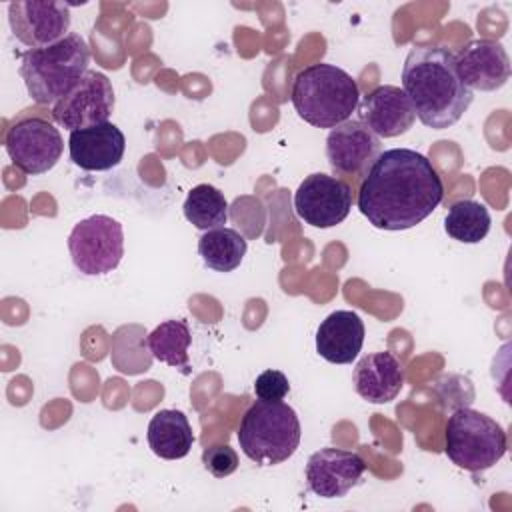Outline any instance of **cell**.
Returning a JSON list of instances; mask_svg holds the SVG:
<instances>
[{"mask_svg":"<svg viewBox=\"0 0 512 512\" xmlns=\"http://www.w3.org/2000/svg\"><path fill=\"white\" fill-rule=\"evenodd\" d=\"M402 90L416 118L432 130L454 126L474 98L456 72L454 54L444 46L410 48L402 66Z\"/></svg>","mask_w":512,"mask_h":512,"instance_id":"7a4b0ae2","label":"cell"},{"mask_svg":"<svg viewBox=\"0 0 512 512\" xmlns=\"http://www.w3.org/2000/svg\"><path fill=\"white\" fill-rule=\"evenodd\" d=\"M456 72L468 90L494 92L510 78V58L496 40L476 38L454 54Z\"/></svg>","mask_w":512,"mask_h":512,"instance_id":"5bb4252c","label":"cell"},{"mask_svg":"<svg viewBox=\"0 0 512 512\" xmlns=\"http://www.w3.org/2000/svg\"><path fill=\"white\" fill-rule=\"evenodd\" d=\"M202 464L214 478H226L238 468V454L228 444H216L202 452Z\"/></svg>","mask_w":512,"mask_h":512,"instance_id":"cb8c5ba5","label":"cell"},{"mask_svg":"<svg viewBox=\"0 0 512 512\" xmlns=\"http://www.w3.org/2000/svg\"><path fill=\"white\" fill-rule=\"evenodd\" d=\"M366 464L360 454L342 448H320L306 462V484L320 498H342L360 484Z\"/></svg>","mask_w":512,"mask_h":512,"instance_id":"4fadbf2b","label":"cell"},{"mask_svg":"<svg viewBox=\"0 0 512 512\" xmlns=\"http://www.w3.org/2000/svg\"><path fill=\"white\" fill-rule=\"evenodd\" d=\"M68 250L76 270L84 276L108 274L124 256L122 224L106 214L88 216L72 228Z\"/></svg>","mask_w":512,"mask_h":512,"instance_id":"52a82bcc","label":"cell"},{"mask_svg":"<svg viewBox=\"0 0 512 512\" xmlns=\"http://www.w3.org/2000/svg\"><path fill=\"white\" fill-rule=\"evenodd\" d=\"M116 96L112 82L98 70H88L78 84L52 106V118L62 128L74 132L108 122Z\"/></svg>","mask_w":512,"mask_h":512,"instance_id":"9c48e42d","label":"cell"},{"mask_svg":"<svg viewBox=\"0 0 512 512\" xmlns=\"http://www.w3.org/2000/svg\"><path fill=\"white\" fill-rule=\"evenodd\" d=\"M290 100L304 122L332 130L350 120L358 108L360 90L346 70L320 62L302 68L294 76Z\"/></svg>","mask_w":512,"mask_h":512,"instance_id":"3957f363","label":"cell"},{"mask_svg":"<svg viewBox=\"0 0 512 512\" xmlns=\"http://www.w3.org/2000/svg\"><path fill=\"white\" fill-rule=\"evenodd\" d=\"M8 24L18 42L32 48L50 46L70 28V6L56 0H16L8 4Z\"/></svg>","mask_w":512,"mask_h":512,"instance_id":"8fae6325","label":"cell"},{"mask_svg":"<svg viewBox=\"0 0 512 512\" xmlns=\"http://www.w3.org/2000/svg\"><path fill=\"white\" fill-rule=\"evenodd\" d=\"M248 250L246 238L234 228H214L206 230L198 240V254L210 270L232 272L240 266Z\"/></svg>","mask_w":512,"mask_h":512,"instance_id":"ffe728a7","label":"cell"},{"mask_svg":"<svg viewBox=\"0 0 512 512\" xmlns=\"http://www.w3.org/2000/svg\"><path fill=\"white\" fill-rule=\"evenodd\" d=\"M290 390L288 378L284 372L280 370H264L262 374L256 376L254 380V394L258 400H266V402H278L284 400L286 394Z\"/></svg>","mask_w":512,"mask_h":512,"instance_id":"d4e9b609","label":"cell"},{"mask_svg":"<svg viewBox=\"0 0 512 512\" xmlns=\"http://www.w3.org/2000/svg\"><path fill=\"white\" fill-rule=\"evenodd\" d=\"M380 152V138L360 120H346L338 124L326 138L328 164L340 176L364 178Z\"/></svg>","mask_w":512,"mask_h":512,"instance_id":"7c38bea8","label":"cell"},{"mask_svg":"<svg viewBox=\"0 0 512 512\" xmlns=\"http://www.w3.org/2000/svg\"><path fill=\"white\" fill-rule=\"evenodd\" d=\"M358 120L378 138H396L412 128L416 112L400 86L382 84L358 102Z\"/></svg>","mask_w":512,"mask_h":512,"instance_id":"9a60e30c","label":"cell"},{"mask_svg":"<svg viewBox=\"0 0 512 512\" xmlns=\"http://www.w3.org/2000/svg\"><path fill=\"white\" fill-rule=\"evenodd\" d=\"M90 48L80 34L22 52L18 74L36 104H56L88 72Z\"/></svg>","mask_w":512,"mask_h":512,"instance_id":"277c9868","label":"cell"},{"mask_svg":"<svg viewBox=\"0 0 512 512\" xmlns=\"http://www.w3.org/2000/svg\"><path fill=\"white\" fill-rule=\"evenodd\" d=\"M4 148L18 170L36 176L56 166L64 150V140L52 122L40 116H28L8 128Z\"/></svg>","mask_w":512,"mask_h":512,"instance_id":"ba28073f","label":"cell"},{"mask_svg":"<svg viewBox=\"0 0 512 512\" xmlns=\"http://www.w3.org/2000/svg\"><path fill=\"white\" fill-rule=\"evenodd\" d=\"M192 342L190 328L184 320L160 322L148 336L146 346L152 356L168 366L188 372V346Z\"/></svg>","mask_w":512,"mask_h":512,"instance_id":"44dd1931","label":"cell"},{"mask_svg":"<svg viewBox=\"0 0 512 512\" xmlns=\"http://www.w3.org/2000/svg\"><path fill=\"white\" fill-rule=\"evenodd\" d=\"M302 428L296 410L286 402L256 400L242 416L238 442L242 452L260 466L288 460L300 444Z\"/></svg>","mask_w":512,"mask_h":512,"instance_id":"5b68a950","label":"cell"},{"mask_svg":"<svg viewBox=\"0 0 512 512\" xmlns=\"http://www.w3.org/2000/svg\"><path fill=\"white\" fill-rule=\"evenodd\" d=\"M364 322L352 310L328 314L316 332V352L332 364H350L364 344Z\"/></svg>","mask_w":512,"mask_h":512,"instance_id":"ac0fdd59","label":"cell"},{"mask_svg":"<svg viewBox=\"0 0 512 512\" xmlns=\"http://www.w3.org/2000/svg\"><path fill=\"white\" fill-rule=\"evenodd\" d=\"M184 216L198 230H214L228 220V202L212 184H196L184 200Z\"/></svg>","mask_w":512,"mask_h":512,"instance_id":"603a6c76","label":"cell"},{"mask_svg":"<svg viewBox=\"0 0 512 512\" xmlns=\"http://www.w3.org/2000/svg\"><path fill=\"white\" fill-rule=\"evenodd\" d=\"M446 456L462 470L482 472L506 454L504 428L484 412L472 408L456 410L446 422Z\"/></svg>","mask_w":512,"mask_h":512,"instance_id":"8992f818","label":"cell"},{"mask_svg":"<svg viewBox=\"0 0 512 512\" xmlns=\"http://www.w3.org/2000/svg\"><path fill=\"white\" fill-rule=\"evenodd\" d=\"M352 382L358 396L366 402L388 404L404 386V370L392 352H374L358 360Z\"/></svg>","mask_w":512,"mask_h":512,"instance_id":"e0dca14e","label":"cell"},{"mask_svg":"<svg viewBox=\"0 0 512 512\" xmlns=\"http://www.w3.org/2000/svg\"><path fill=\"white\" fill-rule=\"evenodd\" d=\"M352 204V186L322 172L306 176L294 192V210L298 218L314 228H332L344 222Z\"/></svg>","mask_w":512,"mask_h":512,"instance_id":"30bf717a","label":"cell"},{"mask_svg":"<svg viewBox=\"0 0 512 512\" xmlns=\"http://www.w3.org/2000/svg\"><path fill=\"white\" fill-rule=\"evenodd\" d=\"M488 208L476 200L454 202L444 218V230L452 240L464 244H478L490 232Z\"/></svg>","mask_w":512,"mask_h":512,"instance_id":"7402d4cb","label":"cell"},{"mask_svg":"<svg viewBox=\"0 0 512 512\" xmlns=\"http://www.w3.org/2000/svg\"><path fill=\"white\" fill-rule=\"evenodd\" d=\"M68 150L70 160L78 168L88 172H104L120 164L126 150V138L116 124L104 122L70 132Z\"/></svg>","mask_w":512,"mask_h":512,"instance_id":"2e32d148","label":"cell"},{"mask_svg":"<svg viewBox=\"0 0 512 512\" xmlns=\"http://www.w3.org/2000/svg\"><path fill=\"white\" fill-rule=\"evenodd\" d=\"M444 198L432 162L410 148L380 152L358 190V210L380 230H408L428 218Z\"/></svg>","mask_w":512,"mask_h":512,"instance_id":"6da1fadb","label":"cell"},{"mask_svg":"<svg viewBox=\"0 0 512 512\" xmlns=\"http://www.w3.org/2000/svg\"><path fill=\"white\" fill-rule=\"evenodd\" d=\"M148 446L152 452L164 460L184 458L192 444V426L184 412L180 410H158L148 422Z\"/></svg>","mask_w":512,"mask_h":512,"instance_id":"d6986e66","label":"cell"}]
</instances>
